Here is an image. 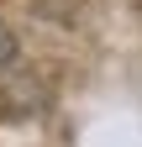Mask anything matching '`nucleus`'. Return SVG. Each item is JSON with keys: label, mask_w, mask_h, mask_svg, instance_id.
<instances>
[{"label": "nucleus", "mask_w": 142, "mask_h": 147, "mask_svg": "<svg viewBox=\"0 0 142 147\" xmlns=\"http://www.w3.org/2000/svg\"><path fill=\"white\" fill-rule=\"evenodd\" d=\"M11 68H16V37L0 26V74H11Z\"/></svg>", "instance_id": "nucleus-1"}]
</instances>
